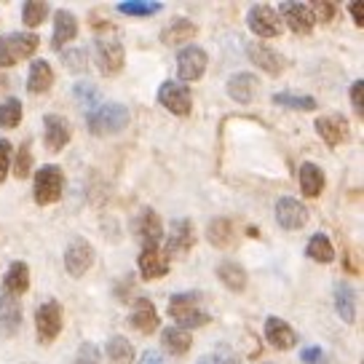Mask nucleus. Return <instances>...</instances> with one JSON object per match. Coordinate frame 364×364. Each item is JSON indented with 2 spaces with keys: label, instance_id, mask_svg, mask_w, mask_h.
<instances>
[{
  "label": "nucleus",
  "instance_id": "f257e3e1",
  "mask_svg": "<svg viewBox=\"0 0 364 364\" xmlns=\"http://www.w3.org/2000/svg\"><path fill=\"white\" fill-rule=\"evenodd\" d=\"M166 314H169L177 324L174 327H182V330H196V327H204L212 321V316L204 311V295L201 292H177V295L169 297V308H166Z\"/></svg>",
  "mask_w": 364,
  "mask_h": 364
},
{
  "label": "nucleus",
  "instance_id": "f03ea898",
  "mask_svg": "<svg viewBox=\"0 0 364 364\" xmlns=\"http://www.w3.org/2000/svg\"><path fill=\"white\" fill-rule=\"evenodd\" d=\"M129 124H132V113H129V107L121 102L97 105L94 110L86 113V126H89V132L94 136L121 134Z\"/></svg>",
  "mask_w": 364,
  "mask_h": 364
},
{
  "label": "nucleus",
  "instance_id": "7ed1b4c3",
  "mask_svg": "<svg viewBox=\"0 0 364 364\" xmlns=\"http://www.w3.org/2000/svg\"><path fill=\"white\" fill-rule=\"evenodd\" d=\"M65 193V174L54 164H46L35 171L33 180V201L38 206H51L57 204Z\"/></svg>",
  "mask_w": 364,
  "mask_h": 364
},
{
  "label": "nucleus",
  "instance_id": "20e7f679",
  "mask_svg": "<svg viewBox=\"0 0 364 364\" xmlns=\"http://www.w3.org/2000/svg\"><path fill=\"white\" fill-rule=\"evenodd\" d=\"M41 38L35 33H11L0 38V68H16L19 62L35 57Z\"/></svg>",
  "mask_w": 364,
  "mask_h": 364
},
{
  "label": "nucleus",
  "instance_id": "39448f33",
  "mask_svg": "<svg viewBox=\"0 0 364 364\" xmlns=\"http://www.w3.org/2000/svg\"><path fill=\"white\" fill-rule=\"evenodd\" d=\"M65 330V308L59 300H43L35 311V332L41 346H51Z\"/></svg>",
  "mask_w": 364,
  "mask_h": 364
},
{
  "label": "nucleus",
  "instance_id": "423d86ee",
  "mask_svg": "<svg viewBox=\"0 0 364 364\" xmlns=\"http://www.w3.org/2000/svg\"><path fill=\"white\" fill-rule=\"evenodd\" d=\"M94 57H97V68L105 78H115L126 65V48L113 35H100L94 41Z\"/></svg>",
  "mask_w": 364,
  "mask_h": 364
},
{
  "label": "nucleus",
  "instance_id": "0eeeda50",
  "mask_svg": "<svg viewBox=\"0 0 364 364\" xmlns=\"http://www.w3.org/2000/svg\"><path fill=\"white\" fill-rule=\"evenodd\" d=\"M156 97H159L161 107H166L171 115L185 118V115L193 113V91L188 89L185 83H180V80H164Z\"/></svg>",
  "mask_w": 364,
  "mask_h": 364
},
{
  "label": "nucleus",
  "instance_id": "6e6552de",
  "mask_svg": "<svg viewBox=\"0 0 364 364\" xmlns=\"http://www.w3.org/2000/svg\"><path fill=\"white\" fill-rule=\"evenodd\" d=\"M247 24H250V30L257 38H279V35L284 33L282 16L268 3H255L250 14H247Z\"/></svg>",
  "mask_w": 364,
  "mask_h": 364
},
{
  "label": "nucleus",
  "instance_id": "1a4fd4ad",
  "mask_svg": "<svg viewBox=\"0 0 364 364\" xmlns=\"http://www.w3.org/2000/svg\"><path fill=\"white\" fill-rule=\"evenodd\" d=\"M206 65H209V57L201 46H182L177 51V75H180L182 83H193V80H201L206 73Z\"/></svg>",
  "mask_w": 364,
  "mask_h": 364
},
{
  "label": "nucleus",
  "instance_id": "9d476101",
  "mask_svg": "<svg viewBox=\"0 0 364 364\" xmlns=\"http://www.w3.org/2000/svg\"><path fill=\"white\" fill-rule=\"evenodd\" d=\"M132 230L142 247H161V241H164V223L153 206H142L136 212Z\"/></svg>",
  "mask_w": 364,
  "mask_h": 364
},
{
  "label": "nucleus",
  "instance_id": "9b49d317",
  "mask_svg": "<svg viewBox=\"0 0 364 364\" xmlns=\"http://www.w3.org/2000/svg\"><path fill=\"white\" fill-rule=\"evenodd\" d=\"M94 257H97V255H94V247H91L83 236H75V239L68 244V250H65V271H68L73 279H83V276L91 271Z\"/></svg>",
  "mask_w": 364,
  "mask_h": 364
},
{
  "label": "nucleus",
  "instance_id": "f8f14e48",
  "mask_svg": "<svg viewBox=\"0 0 364 364\" xmlns=\"http://www.w3.org/2000/svg\"><path fill=\"white\" fill-rule=\"evenodd\" d=\"M171 257L164 252V247H142L139 257H136V268H139V279L142 282H159L164 279L171 268Z\"/></svg>",
  "mask_w": 364,
  "mask_h": 364
},
{
  "label": "nucleus",
  "instance_id": "ddd939ff",
  "mask_svg": "<svg viewBox=\"0 0 364 364\" xmlns=\"http://www.w3.org/2000/svg\"><path fill=\"white\" fill-rule=\"evenodd\" d=\"M247 57H250L252 65H257V68L265 73V75H271V78H279L282 73L287 70V57H282L276 48H271L268 43H250L247 48Z\"/></svg>",
  "mask_w": 364,
  "mask_h": 364
},
{
  "label": "nucleus",
  "instance_id": "4468645a",
  "mask_svg": "<svg viewBox=\"0 0 364 364\" xmlns=\"http://www.w3.org/2000/svg\"><path fill=\"white\" fill-rule=\"evenodd\" d=\"M70 139H73V129H70V121L65 118V115H59V113L43 115V142H46V148L51 150V153H59V150L68 148Z\"/></svg>",
  "mask_w": 364,
  "mask_h": 364
},
{
  "label": "nucleus",
  "instance_id": "2eb2a0df",
  "mask_svg": "<svg viewBox=\"0 0 364 364\" xmlns=\"http://www.w3.org/2000/svg\"><path fill=\"white\" fill-rule=\"evenodd\" d=\"M276 11L282 16V24H287L295 35H311L316 27V19L306 3H282Z\"/></svg>",
  "mask_w": 364,
  "mask_h": 364
},
{
  "label": "nucleus",
  "instance_id": "dca6fc26",
  "mask_svg": "<svg viewBox=\"0 0 364 364\" xmlns=\"http://www.w3.org/2000/svg\"><path fill=\"white\" fill-rule=\"evenodd\" d=\"M308 206L300 198L284 196L276 201V223L284 228V230H300L308 223Z\"/></svg>",
  "mask_w": 364,
  "mask_h": 364
},
{
  "label": "nucleus",
  "instance_id": "f3484780",
  "mask_svg": "<svg viewBox=\"0 0 364 364\" xmlns=\"http://www.w3.org/2000/svg\"><path fill=\"white\" fill-rule=\"evenodd\" d=\"M161 318H159V311L153 306V300L148 297H136L134 300V308H132V314H129V327L139 335H153V332L159 330Z\"/></svg>",
  "mask_w": 364,
  "mask_h": 364
},
{
  "label": "nucleus",
  "instance_id": "a211bd4d",
  "mask_svg": "<svg viewBox=\"0 0 364 364\" xmlns=\"http://www.w3.org/2000/svg\"><path fill=\"white\" fill-rule=\"evenodd\" d=\"M166 239V247L164 252L174 257V255H185V252L193 250L196 244V228L191 220H174L169 228V236H164Z\"/></svg>",
  "mask_w": 364,
  "mask_h": 364
},
{
  "label": "nucleus",
  "instance_id": "6ab92c4d",
  "mask_svg": "<svg viewBox=\"0 0 364 364\" xmlns=\"http://www.w3.org/2000/svg\"><path fill=\"white\" fill-rule=\"evenodd\" d=\"M316 134L324 139L327 148H338L348 139V121L341 113H330L316 118Z\"/></svg>",
  "mask_w": 364,
  "mask_h": 364
},
{
  "label": "nucleus",
  "instance_id": "aec40b11",
  "mask_svg": "<svg viewBox=\"0 0 364 364\" xmlns=\"http://www.w3.org/2000/svg\"><path fill=\"white\" fill-rule=\"evenodd\" d=\"M22 327V300L11 295H0V338H14Z\"/></svg>",
  "mask_w": 364,
  "mask_h": 364
},
{
  "label": "nucleus",
  "instance_id": "412c9836",
  "mask_svg": "<svg viewBox=\"0 0 364 364\" xmlns=\"http://www.w3.org/2000/svg\"><path fill=\"white\" fill-rule=\"evenodd\" d=\"M265 341L271 343V348L276 351H289V348H295L297 335L282 316H268L265 318Z\"/></svg>",
  "mask_w": 364,
  "mask_h": 364
},
{
  "label": "nucleus",
  "instance_id": "4be33fe9",
  "mask_svg": "<svg viewBox=\"0 0 364 364\" xmlns=\"http://www.w3.org/2000/svg\"><path fill=\"white\" fill-rule=\"evenodd\" d=\"M225 89L230 100H236L239 105H250L257 97V91H260V80L252 73H236V75L228 78Z\"/></svg>",
  "mask_w": 364,
  "mask_h": 364
},
{
  "label": "nucleus",
  "instance_id": "5701e85b",
  "mask_svg": "<svg viewBox=\"0 0 364 364\" xmlns=\"http://www.w3.org/2000/svg\"><path fill=\"white\" fill-rule=\"evenodd\" d=\"M196 35H198V27H196L191 19L185 16H174L164 30H161V43L164 46H191Z\"/></svg>",
  "mask_w": 364,
  "mask_h": 364
},
{
  "label": "nucleus",
  "instance_id": "b1692460",
  "mask_svg": "<svg viewBox=\"0 0 364 364\" xmlns=\"http://www.w3.org/2000/svg\"><path fill=\"white\" fill-rule=\"evenodd\" d=\"M75 35H78V19H75L68 9H59V11L54 14V35H51L54 51H62L70 41H75Z\"/></svg>",
  "mask_w": 364,
  "mask_h": 364
},
{
  "label": "nucleus",
  "instance_id": "393cba45",
  "mask_svg": "<svg viewBox=\"0 0 364 364\" xmlns=\"http://www.w3.org/2000/svg\"><path fill=\"white\" fill-rule=\"evenodd\" d=\"M300 191L306 198H318V196L324 193V185H327V177H324V169L314 164V161H306L303 166H300Z\"/></svg>",
  "mask_w": 364,
  "mask_h": 364
},
{
  "label": "nucleus",
  "instance_id": "a878e982",
  "mask_svg": "<svg viewBox=\"0 0 364 364\" xmlns=\"http://www.w3.org/2000/svg\"><path fill=\"white\" fill-rule=\"evenodd\" d=\"M217 279H220V284L228 287L230 292H244L247 284H250V276L244 271V265H239L236 260H223L217 265Z\"/></svg>",
  "mask_w": 364,
  "mask_h": 364
},
{
  "label": "nucleus",
  "instance_id": "bb28decb",
  "mask_svg": "<svg viewBox=\"0 0 364 364\" xmlns=\"http://www.w3.org/2000/svg\"><path fill=\"white\" fill-rule=\"evenodd\" d=\"M3 289H6V295H11V297H22L24 292L30 289V268H27V262L16 260L6 268Z\"/></svg>",
  "mask_w": 364,
  "mask_h": 364
},
{
  "label": "nucleus",
  "instance_id": "cd10ccee",
  "mask_svg": "<svg viewBox=\"0 0 364 364\" xmlns=\"http://www.w3.org/2000/svg\"><path fill=\"white\" fill-rule=\"evenodd\" d=\"M335 311L346 324L356 321V289L348 282H335Z\"/></svg>",
  "mask_w": 364,
  "mask_h": 364
},
{
  "label": "nucleus",
  "instance_id": "c85d7f7f",
  "mask_svg": "<svg viewBox=\"0 0 364 364\" xmlns=\"http://www.w3.org/2000/svg\"><path fill=\"white\" fill-rule=\"evenodd\" d=\"M206 241L217 247V250H228V247H233V241H236V230H233V223L228 220V217H215L209 228H206Z\"/></svg>",
  "mask_w": 364,
  "mask_h": 364
},
{
  "label": "nucleus",
  "instance_id": "c756f323",
  "mask_svg": "<svg viewBox=\"0 0 364 364\" xmlns=\"http://www.w3.org/2000/svg\"><path fill=\"white\" fill-rule=\"evenodd\" d=\"M54 83V68L46 59H35L30 65V75H27V91L30 94H46Z\"/></svg>",
  "mask_w": 364,
  "mask_h": 364
},
{
  "label": "nucleus",
  "instance_id": "7c9ffc66",
  "mask_svg": "<svg viewBox=\"0 0 364 364\" xmlns=\"http://www.w3.org/2000/svg\"><path fill=\"white\" fill-rule=\"evenodd\" d=\"M161 343H164V351L171 353V356H185L193 348L191 332L182 330V327H166V330L161 332Z\"/></svg>",
  "mask_w": 364,
  "mask_h": 364
},
{
  "label": "nucleus",
  "instance_id": "2f4dec72",
  "mask_svg": "<svg viewBox=\"0 0 364 364\" xmlns=\"http://www.w3.org/2000/svg\"><path fill=\"white\" fill-rule=\"evenodd\" d=\"M306 257H311L314 262H321V265H327V262H335V247H332V241L327 233H316V236H311L306 244Z\"/></svg>",
  "mask_w": 364,
  "mask_h": 364
},
{
  "label": "nucleus",
  "instance_id": "473e14b6",
  "mask_svg": "<svg viewBox=\"0 0 364 364\" xmlns=\"http://www.w3.org/2000/svg\"><path fill=\"white\" fill-rule=\"evenodd\" d=\"M107 359L110 364H134L136 353H134V346L126 341L124 335H113L110 341H107Z\"/></svg>",
  "mask_w": 364,
  "mask_h": 364
},
{
  "label": "nucleus",
  "instance_id": "72a5a7b5",
  "mask_svg": "<svg viewBox=\"0 0 364 364\" xmlns=\"http://www.w3.org/2000/svg\"><path fill=\"white\" fill-rule=\"evenodd\" d=\"M273 105L287 107V110H300V113L316 110V100H314V97H303V94H292V91H279V94H273Z\"/></svg>",
  "mask_w": 364,
  "mask_h": 364
},
{
  "label": "nucleus",
  "instance_id": "f704fd0d",
  "mask_svg": "<svg viewBox=\"0 0 364 364\" xmlns=\"http://www.w3.org/2000/svg\"><path fill=\"white\" fill-rule=\"evenodd\" d=\"M48 3H43V0H27L22 6V22L24 27H30V30H35V27H41V24L46 22V16H48Z\"/></svg>",
  "mask_w": 364,
  "mask_h": 364
},
{
  "label": "nucleus",
  "instance_id": "c9c22d12",
  "mask_svg": "<svg viewBox=\"0 0 364 364\" xmlns=\"http://www.w3.org/2000/svg\"><path fill=\"white\" fill-rule=\"evenodd\" d=\"M22 118H24L22 100L9 97L6 102L0 105V126H3V129H16V126L22 124Z\"/></svg>",
  "mask_w": 364,
  "mask_h": 364
},
{
  "label": "nucleus",
  "instance_id": "e433bc0d",
  "mask_svg": "<svg viewBox=\"0 0 364 364\" xmlns=\"http://www.w3.org/2000/svg\"><path fill=\"white\" fill-rule=\"evenodd\" d=\"M14 177L16 180H27L30 171H33V150H30V139H24L22 145L14 153Z\"/></svg>",
  "mask_w": 364,
  "mask_h": 364
},
{
  "label": "nucleus",
  "instance_id": "4c0bfd02",
  "mask_svg": "<svg viewBox=\"0 0 364 364\" xmlns=\"http://www.w3.org/2000/svg\"><path fill=\"white\" fill-rule=\"evenodd\" d=\"M118 11L124 14V16H139V19H145V16L161 14L164 6L161 3H148V0H129V3H118Z\"/></svg>",
  "mask_w": 364,
  "mask_h": 364
},
{
  "label": "nucleus",
  "instance_id": "58836bf2",
  "mask_svg": "<svg viewBox=\"0 0 364 364\" xmlns=\"http://www.w3.org/2000/svg\"><path fill=\"white\" fill-rule=\"evenodd\" d=\"M209 359H212V364H241V356L228 343H217V348L209 353Z\"/></svg>",
  "mask_w": 364,
  "mask_h": 364
},
{
  "label": "nucleus",
  "instance_id": "ea45409f",
  "mask_svg": "<svg viewBox=\"0 0 364 364\" xmlns=\"http://www.w3.org/2000/svg\"><path fill=\"white\" fill-rule=\"evenodd\" d=\"M73 94H75V100H78L83 107H97L100 105V94H97V89L91 86V83H78L75 89H73Z\"/></svg>",
  "mask_w": 364,
  "mask_h": 364
},
{
  "label": "nucleus",
  "instance_id": "a19ab883",
  "mask_svg": "<svg viewBox=\"0 0 364 364\" xmlns=\"http://www.w3.org/2000/svg\"><path fill=\"white\" fill-rule=\"evenodd\" d=\"M62 62L70 73H83L86 70V48H73V51H65L62 54Z\"/></svg>",
  "mask_w": 364,
  "mask_h": 364
},
{
  "label": "nucleus",
  "instance_id": "79ce46f5",
  "mask_svg": "<svg viewBox=\"0 0 364 364\" xmlns=\"http://www.w3.org/2000/svg\"><path fill=\"white\" fill-rule=\"evenodd\" d=\"M75 364H102V353L91 341H86L75 353Z\"/></svg>",
  "mask_w": 364,
  "mask_h": 364
},
{
  "label": "nucleus",
  "instance_id": "37998d69",
  "mask_svg": "<svg viewBox=\"0 0 364 364\" xmlns=\"http://www.w3.org/2000/svg\"><path fill=\"white\" fill-rule=\"evenodd\" d=\"M308 9H311L316 22H332V19L338 16V6H335V3H321V0H316V3H311Z\"/></svg>",
  "mask_w": 364,
  "mask_h": 364
},
{
  "label": "nucleus",
  "instance_id": "c03bdc74",
  "mask_svg": "<svg viewBox=\"0 0 364 364\" xmlns=\"http://www.w3.org/2000/svg\"><path fill=\"white\" fill-rule=\"evenodd\" d=\"M11 159H14L11 142H9V139H0V185L11 174Z\"/></svg>",
  "mask_w": 364,
  "mask_h": 364
},
{
  "label": "nucleus",
  "instance_id": "a18cd8bd",
  "mask_svg": "<svg viewBox=\"0 0 364 364\" xmlns=\"http://www.w3.org/2000/svg\"><path fill=\"white\" fill-rule=\"evenodd\" d=\"M300 359H303V364H330V359H327V353H324L321 346H308V348H303Z\"/></svg>",
  "mask_w": 364,
  "mask_h": 364
},
{
  "label": "nucleus",
  "instance_id": "49530a36",
  "mask_svg": "<svg viewBox=\"0 0 364 364\" xmlns=\"http://www.w3.org/2000/svg\"><path fill=\"white\" fill-rule=\"evenodd\" d=\"M362 89H364V80L362 78H356L351 83V91H348V97H351V107L353 110H356V115H359V118H362Z\"/></svg>",
  "mask_w": 364,
  "mask_h": 364
},
{
  "label": "nucleus",
  "instance_id": "de8ad7c7",
  "mask_svg": "<svg viewBox=\"0 0 364 364\" xmlns=\"http://www.w3.org/2000/svg\"><path fill=\"white\" fill-rule=\"evenodd\" d=\"M348 11H351L356 27H362V24H364V6H362V3H351V6H348Z\"/></svg>",
  "mask_w": 364,
  "mask_h": 364
},
{
  "label": "nucleus",
  "instance_id": "09e8293b",
  "mask_svg": "<svg viewBox=\"0 0 364 364\" xmlns=\"http://www.w3.org/2000/svg\"><path fill=\"white\" fill-rule=\"evenodd\" d=\"M139 364H164V359H161L159 351H145L142 359H139Z\"/></svg>",
  "mask_w": 364,
  "mask_h": 364
},
{
  "label": "nucleus",
  "instance_id": "8fccbe9b",
  "mask_svg": "<svg viewBox=\"0 0 364 364\" xmlns=\"http://www.w3.org/2000/svg\"><path fill=\"white\" fill-rule=\"evenodd\" d=\"M6 86H9V78H6V75H0V91L6 89Z\"/></svg>",
  "mask_w": 364,
  "mask_h": 364
},
{
  "label": "nucleus",
  "instance_id": "3c124183",
  "mask_svg": "<svg viewBox=\"0 0 364 364\" xmlns=\"http://www.w3.org/2000/svg\"><path fill=\"white\" fill-rule=\"evenodd\" d=\"M198 364H212V359H209V356H204V359H201Z\"/></svg>",
  "mask_w": 364,
  "mask_h": 364
},
{
  "label": "nucleus",
  "instance_id": "603ef678",
  "mask_svg": "<svg viewBox=\"0 0 364 364\" xmlns=\"http://www.w3.org/2000/svg\"><path fill=\"white\" fill-rule=\"evenodd\" d=\"M262 364H273V362H262Z\"/></svg>",
  "mask_w": 364,
  "mask_h": 364
},
{
  "label": "nucleus",
  "instance_id": "864d4df0",
  "mask_svg": "<svg viewBox=\"0 0 364 364\" xmlns=\"http://www.w3.org/2000/svg\"><path fill=\"white\" fill-rule=\"evenodd\" d=\"M24 364H33V362H24Z\"/></svg>",
  "mask_w": 364,
  "mask_h": 364
}]
</instances>
